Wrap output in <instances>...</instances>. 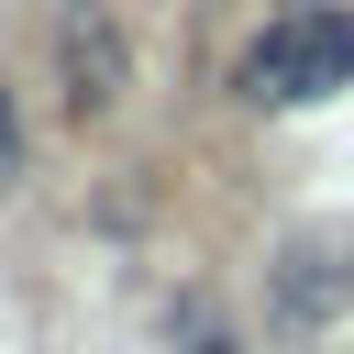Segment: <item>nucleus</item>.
<instances>
[{
  "instance_id": "nucleus-1",
  "label": "nucleus",
  "mask_w": 354,
  "mask_h": 354,
  "mask_svg": "<svg viewBox=\"0 0 354 354\" xmlns=\"http://www.w3.org/2000/svg\"><path fill=\"white\" fill-rule=\"evenodd\" d=\"M343 77H354V11H277V22L243 44V66H232V88H243L254 111L332 100Z\"/></svg>"
},
{
  "instance_id": "nucleus-2",
  "label": "nucleus",
  "mask_w": 354,
  "mask_h": 354,
  "mask_svg": "<svg viewBox=\"0 0 354 354\" xmlns=\"http://www.w3.org/2000/svg\"><path fill=\"white\" fill-rule=\"evenodd\" d=\"M66 100H77V111H111V100H122V33H111L100 0L66 11Z\"/></svg>"
},
{
  "instance_id": "nucleus-3",
  "label": "nucleus",
  "mask_w": 354,
  "mask_h": 354,
  "mask_svg": "<svg viewBox=\"0 0 354 354\" xmlns=\"http://www.w3.org/2000/svg\"><path fill=\"white\" fill-rule=\"evenodd\" d=\"M354 288V266H332V243H288V277H277V310L288 321H332Z\"/></svg>"
},
{
  "instance_id": "nucleus-4",
  "label": "nucleus",
  "mask_w": 354,
  "mask_h": 354,
  "mask_svg": "<svg viewBox=\"0 0 354 354\" xmlns=\"http://www.w3.org/2000/svg\"><path fill=\"white\" fill-rule=\"evenodd\" d=\"M22 177V111H11V88H0V188Z\"/></svg>"
}]
</instances>
